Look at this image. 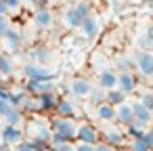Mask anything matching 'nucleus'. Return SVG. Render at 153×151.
<instances>
[{"mask_svg": "<svg viewBox=\"0 0 153 151\" xmlns=\"http://www.w3.org/2000/svg\"><path fill=\"white\" fill-rule=\"evenodd\" d=\"M32 57H34V63H40V65H46V63H51L53 59H55V55L51 53V48H36L34 53H32Z\"/></svg>", "mask_w": 153, "mask_h": 151, "instance_id": "obj_22", "label": "nucleus"}, {"mask_svg": "<svg viewBox=\"0 0 153 151\" xmlns=\"http://www.w3.org/2000/svg\"><path fill=\"white\" fill-rule=\"evenodd\" d=\"M107 103H111L113 107H117V105L126 103V94H124L120 88H115V90H109V92H107Z\"/></svg>", "mask_w": 153, "mask_h": 151, "instance_id": "obj_25", "label": "nucleus"}, {"mask_svg": "<svg viewBox=\"0 0 153 151\" xmlns=\"http://www.w3.org/2000/svg\"><path fill=\"white\" fill-rule=\"evenodd\" d=\"M115 67L120 69V74H124V71H132L134 61H132L130 57H117V59H115Z\"/></svg>", "mask_w": 153, "mask_h": 151, "instance_id": "obj_26", "label": "nucleus"}, {"mask_svg": "<svg viewBox=\"0 0 153 151\" xmlns=\"http://www.w3.org/2000/svg\"><path fill=\"white\" fill-rule=\"evenodd\" d=\"M78 128H80V124L74 118H55L53 120V141H51V147H57L61 143L78 141Z\"/></svg>", "mask_w": 153, "mask_h": 151, "instance_id": "obj_2", "label": "nucleus"}, {"mask_svg": "<svg viewBox=\"0 0 153 151\" xmlns=\"http://www.w3.org/2000/svg\"><path fill=\"white\" fill-rule=\"evenodd\" d=\"M138 101H140L147 109H151V111H153V90H145V92L138 97Z\"/></svg>", "mask_w": 153, "mask_h": 151, "instance_id": "obj_30", "label": "nucleus"}, {"mask_svg": "<svg viewBox=\"0 0 153 151\" xmlns=\"http://www.w3.org/2000/svg\"><path fill=\"white\" fill-rule=\"evenodd\" d=\"M117 109V124H124L126 128L134 124V109H132V103H122L115 107Z\"/></svg>", "mask_w": 153, "mask_h": 151, "instance_id": "obj_18", "label": "nucleus"}, {"mask_svg": "<svg viewBox=\"0 0 153 151\" xmlns=\"http://www.w3.org/2000/svg\"><path fill=\"white\" fill-rule=\"evenodd\" d=\"M13 69H15V63H13L11 55L9 53H2V57H0V74H2V78L7 80L13 74Z\"/></svg>", "mask_w": 153, "mask_h": 151, "instance_id": "obj_23", "label": "nucleus"}, {"mask_svg": "<svg viewBox=\"0 0 153 151\" xmlns=\"http://www.w3.org/2000/svg\"><path fill=\"white\" fill-rule=\"evenodd\" d=\"M2 151H9V149H7V147H4V149H2Z\"/></svg>", "mask_w": 153, "mask_h": 151, "instance_id": "obj_41", "label": "nucleus"}, {"mask_svg": "<svg viewBox=\"0 0 153 151\" xmlns=\"http://www.w3.org/2000/svg\"><path fill=\"white\" fill-rule=\"evenodd\" d=\"M90 15H92L90 13V4L86 2V0H78L74 7H69L63 13V25L69 28V30H80Z\"/></svg>", "mask_w": 153, "mask_h": 151, "instance_id": "obj_3", "label": "nucleus"}, {"mask_svg": "<svg viewBox=\"0 0 153 151\" xmlns=\"http://www.w3.org/2000/svg\"><path fill=\"white\" fill-rule=\"evenodd\" d=\"M94 118H97L101 124H113V122H117V109H115L111 103L97 105V109H94Z\"/></svg>", "mask_w": 153, "mask_h": 151, "instance_id": "obj_12", "label": "nucleus"}, {"mask_svg": "<svg viewBox=\"0 0 153 151\" xmlns=\"http://www.w3.org/2000/svg\"><path fill=\"white\" fill-rule=\"evenodd\" d=\"M2 120H4V126H19V128L27 122V120H25V111L19 109V107H15V109H13L11 113H7Z\"/></svg>", "mask_w": 153, "mask_h": 151, "instance_id": "obj_21", "label": "nucleus"}, {"mask_svg": "<svg viewBox=\"0 0 153 151\" xmlns=\"http://www.w3.org/2000/svg\"><path fill=\"white\" fill-rule=\"evenodd\" d=\"M134 63H136V69H138V74L143 78H147V80L153 78V53H149V51L136 53Z\"/></svg>", "mask_w": 153, "mask_h": 151, "instance_id": "obj_7", "label": "nucleus"}, {"mask_svg": "<svg viewBox=\"0 0 153 151\" xmlns=\"http://www.w3.org/2000/svg\"><path fill=\"white\" fill-rule=\"evenodd\" d=\"M101 136H103L105 143H109V145H113V147H117V149H122V147L126 145V138H128L126 130H122V128L115 126V124H103V126H101Z\"/></svg>", "mask_w": 153, "mask_h": 151, "instance_id": "obj_4", "label": "nucleus"}, {"mask_svg": "<svg viewBox=\"0 0 153 151\" xmlns=\"http://www.w3.org/2000/svg\"><path fill=\"white\" fill-rule=\"evenodd\" d=\"M2 40H4V44H7V51L17 53L19 46H21V42H23V36H21V32H19L17 28H11V32H9Z\"/></svg>", "mask_w": 153, "mask_h": 151, "instance_id": "obj_19", "label": "nucleus"}, {"mask_svg": "<svg viewBox=\"0 0 153 151\" xmlns=\"http://www.w3.org/2000/svg\"><path fill=\"white\" fill-rule=\"evenodd\" d=\"M145 138H147V143H149V147L153 149V128H149V130L145 132Z\"/></svg>", "mask_w": 153, "mask_h": 151, "instance_id": "obj_36", "label": "nucleus"}, {"mask_svg": "<svg viewBox=\"0 0 153 151\" xmlns=\"http://www.w3.org/2000/svg\"><path fill=\"white\" fill-rule=\"evenodd\" d=\"M109 2H111L113 11H122V7H124V0H109Z\"/></svg>", "mask_w": 153, "mask_h": 151, "instance_id": "obj_35", "label": "nucleus"}, {"mask_svg": "<svg viewBox=\"0 0 153 151\" xmlns=\"http://www.w3.org/2000/svg\"><path fill=\"white\" fill-rule=\"evenodd\" d=\"M99 32H101V21L97 19V15H90V17L84 21V25L80 28V34H82L84 38H88V40L97 38Z\"/></svg>", "mask_w": 153, "mask_h": 151, "instance_id": "obj_17", "label": "nucleus"}, {"mask_svg": "<svg viewBox=\"0 0 153 151\" xmlns=\"http://www.w3.org/2000/svg\"><path fill=\"white\" fill-rule=\"evenodd\" d=\"M130 149H132V151H153V149L149 147V143H147L145 136H143V138H136V141H130Z\"/></svg>", "mask_w": 153, "mask_h": 151, "instance_id": "obj_28", "label": "nucleus"}, {"mask_svg": "<svg viewBox=\"0 0 153 151\" xmlns=\"http://www.w3.org/2000/svg\"><path fill=\"white\" fill-rule=\"evenodd\" d=\"M38 103H40V113H51V111L57 109V105H59V97H57L55 92H51V94H42V97H38Z\"/></svg>", "mask_w": 153, "mask_h": 151, "instance_id": "obj_20", "label": "nucleus"}, {"mask_svg": "<svg viewBox=\"0 0 153 151\" xmlns=\"http://www.w3.org/2000/svg\"><path fill=\"white\" fill-rule=\"evenodd\" d=\"M78 151H97V145H88V143H76Z\"/></svg>", "mask_w": 153, "mask_h": 151, "instance_id": "obj_34", "label": "nucleus"}, {"mask_svg": "<svg viewBox=\"0 0 153 151\" xmlns=\"http://www.w3.org/2000/svg\"><path fill=\"white\" fill-rule=\"evenodd\" d=\"M34 25L40 28V30H48L55 25V13L51 9H44V11H36L34 13Z\"/></svg>", "mask_w": 153, "mask_h": 151, "instance_id": "obj_16", "label": "nucleus"}, {"mask_svg": "<svg viewBox=\"0 0 153 151\" xmlns=\"http://www.w3.org/2000/svg\"><path fill=\"white\" fill-rule=\"evenodd\" d=\"M25 88L30 94L34 97H42V94H51L57 90V84L55 80H27L25 82Z\"/></svg>", "mask_w": 153, "mask_h": 151, "instance_id": "obj_6", "label": "nucleus"}, {"mask_svg": "<svg viewBox=\"0 0 153 151\" xmlns=\"http://www.w3.org/2000/svg\"><path fill=\"white\" fill-rule=\"evenodd\" d=\"M25 136L40 151L48 149L51 147V141H53V122H48L44 118H38V115L30 118L25 122Z\"/></svg>", "mask_w": 153, "mask_h": 151, "instance_id": "obj_1", "label": "nucleus"}, {"mask_svg": "<svg viewBox=\"0 0 153 151\" xmlns=\"http://www.w3.org/2000/svg\"><path fill=\"white\" fill-rule=\"evenodd\" d=\"M55 151H78V145L76 143H61L57 147H53Z\"/></svg>", "mask_w": 153, "mask_h": 151, "instance_id": "obj_32", "label": "nucleus"}, {"mask_svg": "<svg viewBox=\"0 0 153 151\" xmlns=\"http://www.w3.org/2000/svg\"><path fill=\"white\" fill-rule=\"evenodd\" d=\"M117 151H132V149H130V147H128V149H126V147H122V149H117Z\"/></svg>", "mask_w": 153, "mask_h": 151, "instance_id": "obj_39", "label": "nucleus"}, {"mask_svg": "<svg viewBox=\"0 0 153 151\" xmlns=\"http://www.w3.org/2000/svg\"><path fill=\"white\" fill-rule=\"evenodd\" d=\"M145 36H147V40H149V44L153 46V23L147 28V34H145Z\"/></svg>", "mask_w": 153, "mask_h": 151, "instance_id": "obj_37", "label": "nucleus"}, {"mask_svg": "<svg viewBox=\"0 0 153 151\" xmlns=\"http://www.w3.org/2000/svg\"><path fill=\"white\" fill-rule=\"evenodd\" d=\"M76 143H88V145H99L101 143V130L92 126L90 122H82L78 128V141Z\"/></svg>", "mask_w": 153, "mask_h": 151, "instance_id": "obj_5", "label": "nucleus"}, {"mask_svg": "<svg viewBox=\"0 0 153 151\" xmlns=\"http://www.w3.org/2000/svg\"><path fill=\"white\" fill-rule=\"evenodd\" d=\"M107 92L109 90H105L103 86H94V90H92V94H90V101L94 103V105H103V103H107Z\"/></svg>", "mask_w": 153, "mask_h": 151, "instance_id": "obj_24", "label": "nucleus"}, {"mask_svg": "<svg viewBox=\"0 0 153 151\" xmlns=\"http://www.w3.org/2000/svg\"><path fill=\"white\" fill-rule=\"evenodd\" d=\"M132 109H134V124H138V126H143L145 130H149V126H151V122H153V111L147 109L140 101H134V103H132Z\"/></svg>", "mask_w": 153, "mask_h": 151, "instance_id": "obj_11", "label": "nucleus"}, {"mask_svg": "<svg viewBox=\"0 0 153 151\" xmlns=\"http://www.w3.org/2000/svg\"><path fill=\"white\" fill-rule=\"evenodd\" d=\"M117 88L128 97V94H132L136 88H138V80H136V76L132 74V71H124V74H120V84H117Z\"/></svg>", "mask_w": 153, "mask_h": 151, "instance_id": "obj_15", "label": "nucleus"}, {"mask_svg": "<svg viewBox=\"0 0 153 151\" xmlns=\"http://www.w3.org/2000/svg\"><path fill=\"white\" fill-rule=\"evenodd\" d=\"M15 151H40V149H38L32 141H23L21 145H17V147H15Z\"/></svg>", "mask_w": 153, "mask_h": 151, "instance_id": "obj_31", "label": "nucleus"}, {"mask_svg": "<svg viewBox=\"0 0 153 151\" xmlns=\"http://www.w3.org/2000/svg\"><path fill=\"white\" fill-rule=\"evenodd\" d=\"M57 118H76L78 115V105L76 101H71L69 97H61L59 99V105L55 109Z\"/></svg>", "mask_w": 153, "mask_h": 151, "instance_id": "obj_14", "label": "nucleus"}, {"mask_svg": "<svg viewBox=\"0 0 153 151\" xmlns=\"http://www.w3.org/2000/svg\"><path fill=\"white\" fill-rule=\"evenodd\" d=\"M97 84H92L88 78H76L71 84H69V90L76 99H90L92 90H94Z\"/></svg>", "mask_w": 153, "mask_h": 151, "instance_id": "obj_9", "label": "nucleus"}, {"mask_svg": "<svg viewBox=\"0 0 153 151\" xmlns=\"http://www.w3.org/2000/svg\"><path fill=\"white\" fill-rule=\"evenodd\" d=\"M145 132H147V130H145L143 126H138V124H132V126H128V128H126V134L130 136V141L143 138V136H145Z\"/></svg>", "mask_w": 153, "mask_h": 151, "instance_id": "obj_27", "label": "nucleus"}, {"mask_svg": "<svg viewBox=\"0 0 153 151\" xmlns=\"http://www.w3.org/2000/svg\"><path fill=\"white\" fill-rule=\"evenodd\" d=\"M7 9H9V13H19L21 11V4H23V0H0Z\"/></svg>", "mask_w": 153, "mask_h": 151, "instance_id": "obj_29", "label": "nucleus"}, {"mask_svg": "<svg viewBox=\"0 0 153 151\" xmlns=\"http://www.w3.org/2000/svg\"><path fill=\"white\" fill-rule=\"evenodd\" d=\"M25 141V130L19 126H4L2 128V145L4 147H17Z\"/></svg>", "mask_w": 153, "mask_h": 151, "instance_id": "obj_10", "label": "nucleus"}, {"mask_svg": "<svg viewBox=\"0 0 153 151\" xmlns=\"http://www.w3.org/2000/svg\"><path fill=\"white\" fill-rule=\"evenodd\" d=\"M97 84H99V86H103L105 90H115V88H117V84H120V74H115L111 67H107V69L99 71Z\"/></svg>", "mask_w": 153, "mask_h": 151, "instance_id": "obj_13", "label": "nucleus"}, {"mask_svg": "<svg viewBox=\"0 0 153 151\" xmlns=\"http://www.w3.org/2000/svg\"><path fill=\"white\" fill-rule=\"evenodd\" d=\"M23 76L27 80H55V74L51 69H46L40 63H27L23 65Z\"/></svg>", "mask_w": 153, "mask_h": 151, "instance_id": "obj_8", "label": "nucleus"}, {"mask_svg": "<svg viewBox=\"0 0 153 151\" xmlns=\"http://www.w3.org/2000/svg\"><path fill=\"white\" fill-rule=\"evenodd\" d=\"M97 151H117V147H113V145H109V143L101 141V143L97 145Z\"/></svg>", "mask_w": 153, "mask_h": 151, "instance_id": "obj_33", "label": "nucleus"}, {"mask_svg": "<svg viewBox=\"0 0 153 151\" xmlns=\"http://www.w3.org/2000/svg\"><path fill=\"white\" fill-rule=\"evenodd\" d=\"M23 2H27V4H38V0H23Z\"/></svg>", "mask_w": 153, "mask_h": 151, "instance_id": "obj_38", "label": "nucleus"}, {"mask_svg": "<svg viewBox=\"0 0 153 151\" xmlns=\"http://www.w3.org/2000/svg\"><path fill=\"white\" fill-rule=\"evenodd\" d=\"M44 151H55V149H53V147H48V149H44Z\"/></svg>", "mask_w": 153, "mask_h": 151, "instance_id": "obj_40", "label": "nucleus"}]
</instances>
